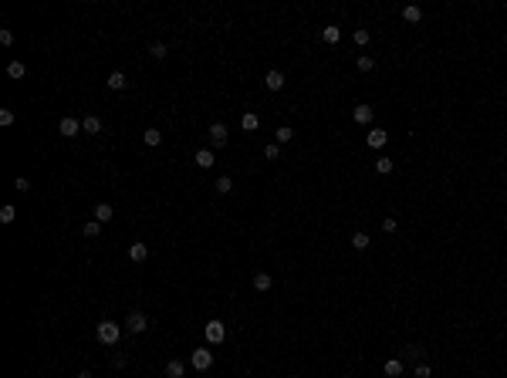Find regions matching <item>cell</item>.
I'll return each instance as SVG.
<instances>
[{"instance_id": "obj_1", "label": "cell", "mask_w": 507, "mask_h": 378, "mask_svg": "<svg viewBox=\"0 0 507 378\" xmlns=\"http://www.w3.org/2000/svg\"><path fill=\"white\" fill-rule=\"evenodd\" d=\"M95 338L102 341V344H118V338H122V324H115V321H102L98 328H95Z\"/></svg>"}, {"instance_id": "obj_2", "label": "cell", "mask_w": 507, "mask_h": 378, "mask_svg": "<svg viewBox=\"0 0 507 378\" xmlns=\"http://www.w3.org/2000/svg\"><path fill=\"white\" fill-rule=\"evenodd\" d=\"M189 365H193L196 372H210V365H213V351H210V348H196V351L189 355Z\"/></svg>"}, {"instance_id": "obj_3", "label": "cell", "mask_w": 507, "mask_h": 378, "mask_svg": "<svg viewBox=\"0 0 507 378\" xmlns=\"http://www.w3.org/2000/svg\"><path fill=\"white\" fill-rule=\"evenodd\" d=\"M81 129H85V125H81V122H78L75 115H64V118H61V122H57V132L64 135V139H75V135L81 132Z\"/></svg>"}, {"instance_id": "obj_4", "label": "cell", "mask_w": 507, "mask_h": 378, "mask_svg": "<svg viewBox=\"0 0 507 378\" xmlns=\"http://www.w3.org/2000/svg\"><path fill=\"white\" fill-rule=\"evenodd\" d=\"M203 334H207V341H210V344H224V338H226V328H224V321H210L207 328H203Z\"/></svg>"}, {"instance_id": "obj_5", "label": "cell", "mask_w": 507, "mask_h": 378, "mask_svg": "<svg viewBox=\"0 0 507 378\" xmlns=\"http://www.w3.org/2000/svg\"><path fill=\"white\" fill-rule=\"evenodd\" d=\"M226 139H230L226 125H224V122H213V125H210V145L220 149V145H226Z\"/></svg>"}, {"instance_id": "obj_6", "label": "cell", "mask_w": 507, "mask_h": 378, "mask_svg": "<svg viewBox=\"0 0 507 378\" xmlns=\"http://www.w3.org/2000/svg\"><path fill=\"white\" fill-rule=\"evenodd\" d=\"M125 328H129V334H142V331L149 328V318H146L142 311H132L129 321H125Z\"/></svg>"}, {"instance_id": "obj_7", "label": "cell", "mask_w": 507, "mask_h": 378, "mask_svg": "<svg viewBox=\"0 0 507 378\" xmlns=\"http://www.w3.org/2000/svg\"><path fill=\"white\" fill-rule=\"evenodd\" d=\"M386 142H389V132L386 129H369V135H365V145L369 149H382Z\"/></svg>"}, {"instance_id": "obj_8", "label": "cell", "mask_w": 507, "mask_h": 378, "mask_svg": "<svg viewBox=\"0 0 507 378\" xmlns=\"http://www.w3.org/2000/svg\"><path fill=\"white\" fill-rule=\"evenodd\" d=\"M284 81H287L284 71H267V75H264V88H267V92H281Z\"/></svg>"}, {"instance_id": "obj_9", "label": "cell", "mask_w": 507, "mask_h": 378, "mask_svg": "<svg viewBox=\"0 0 507 378\" xmlns=\"http://www.w3.org/2000/svg\"><path fill=\"white\" fill-rule=\"evenodd\" d=\"M92 216L98 220V223H102V227H105V223H112V220H115V209H112V203H98Z\"/></svg>"}, {"instance_id": "obj_10", "label": "cell", "mask_w": 507, "mask_h": 378, "mask_svg": "<svg viewBox=\"0 0 507 378\" xmlns=\"http://www.w3.org/2000/svg\"><path fill=\"white\" fill-rule=\"evenodd\" d=\"M271 287H274V277H271L267 270H257V274H254V290H261V294H267Z\"/></svg>"}, {"instance_id": "obj_11", "label": "cell", "mask_w": 507, "mask_h": 378, "mask_svg": "<svg viewBox=\"0 0 507 378\" xmlns=\"http://www.w3.org/2000/svg\"><path fill=\"white\" fill-rule=\"evenodd\" d=\"M105 85H109L112 92H125V88H129V78H125V71H112Z\"/></svg>"}, {"instance_id": "obj_12", "label": "cell", "mask_w": 507, "mask_h": 378, "mask_svg": "<svg viewBox=\"0 0 507 378\" xmlns=\"http://www.w3.org/2000/svg\"><path fill=\"white\" fill-rule=\"evenodd\" d=\"M193 162H196L200 169H213V166H217V159H213V149H200Z\"/></svg>"}, {"instance_id": "obj_13", "label": "cell", "mask_w": 507, "mask_h": 378, "mask_svg": "<svg viewBox=\"0 0 507 378\" xmlns=\"http://www.w3.org/2000/svg\"><path fill=\"white\" fill-rule=\"evenodd\" d=\"M146 257H149V246L146 243H129V260L132 264H142Z\"/></svg>"}, {"instance_id": "obj_14", "label": "cell", "mask_w": 507, "mask_h": 378, "mask_svg": "<svg viewBox=\"0 0 507 378\" xmlns=\"http://www.w3.org/2000/svg\"><path fill=\"white\" fill-rule=\"evenodd\" d=\"M321 41H325V44H338V41H341V27H338V24L321 27Z\"/></svg>"}, {"instance_id": "obj_15", "label": "cell", "mask_w": 507, "mask_h": 378, "mask_svg": "<svg viewBox=\"0 0 507 378\" xmlns=\"http://www.w3.org/2000/svg\"><path fill=\"white\" fill-rule=\"evenodd\" d=\"M355 122L358 125H372V105H355Z\"/></svg>"}, {"instance_id": "obj_16", "label": "cell", "mask_w": 507, "mask_h": 378, "mask_svg": "<svg viewBox=\"0 0 507 378\" xmlns=\"http://www.w3.org/2000/svg\"><path fill=\"white\" fill-rule=\"evenodd\" d=\"M7 75L14 78V81L27 78V64H24V61H10V64H7Z\"/></svg>"}, {"instance_id": "obj_17", "label": "cell", "mask_w": 507, "mask_h": 378, "mask_svg": "<svg viewBox=\"0 0 507 378\" xmlns=\"http://www.w3.org/2000/svg\"><path fill=\"white\" fill-rule=\"evenodd\" d=\"M183 375H186V368H183V361H179V358L166 361V378H183Z\"/></svg>"}, {"instance_id": "obj_18", "label": "cell", "mask_w": 507, "mask_h": 378, "mask_svg": "<svg viewBox=\"0 0 507 378\" xmlns=\"http://www.w3.org/2000/svg\"><path fill=\"white\" fill-rule=\"evenodd\" d=\"M402 20H409V24H419V20H423V10H419L416 3H409V7H402Z\"/></svg>"}, {"instance_id": "obj_19", "label": "cell", "mask_w": 507, "mask_h": 378, "mask_svg": "<svg viewBox=\"0 0 507 378\" xmlns=\"http://www.w3.org/2000/svg\"><path fill=\"white\" fill-rule=\"evenodd\" d=\"M393 169H395V159H389V155H379V159H376V172L389 176Z\"/></svg>"}, {"instance_id": "obj_20", "label": "cell", "mask_w": 507, "mask_h": 378, "mask_svg": "<svg viewBox=\"0 0 507 378\" xmlns=\"http://www.w3.org/2000/svg\"><path fill=\"white\" fill-rule=\"evenodd\" d=\"M213 189H217L220 196H230V192H233V179H230V176H220V179L213 183Z\"/></svg>"}, {"instance_id": "obj_21", "label": "cell", "mask_w": 507, "mask_h": 378, "mask_svg": "<svg viewBox=\"0 0 507 378\" xmlns=\"http://www.w3.org/2000/svg\"><path fill=\"white\" fill-rule=\"evenodd\" d=\"M386 375H389V378L402 375V358H389V361H386Z\"/></svg>"}, {"instance_id": "obj_22", "label": "cell", "mask_w": 507, "mask_h": 378, "mask_svg": "<svg viewBox=\"0 0 507 378\" xmlns=\"http://www.w3.org/2000/svg\"><path fill=\"white\" fill-rule=\"evenodd\" d=\"M81 125H85V132H92V135H98V132H102V118H95V115H88V118H81Z\"/></svg>"}, {"instance_id": "obj_23", "label": "cell", "mask_w": 507, "mask_h": 378, "mask_svg": "<svg viewBox=\"0 0 507 378\" xmlns=\"http://www.w3.org/2000/svg\"><path fill=\"white\" fill-rule=\"evenodd\" d=\"M369 243H372V240H369V233H362V230H358V233H352V246H355V250H369Z\"/></svg>"}, {"instance_id": "obj_24", "label": "cell", "mask_w": 507, "mask_h": 378, "mask_svg": "<svg viewBox=\"0 0 507 378\" xmlns=\"http://www.w3.org/2000/svg\"><path fill=\"white\" fill-rule=\"evenodd\" d=\"M142 142H146V145H159V142H163V132H159V129H146V132H142Z\"/></svg>"}, {"instance_id": "obj_25", "label": "cell", "mask_w": 507, "mask_h": 378, "mask_svg": "<svg viewBox=\"0 0 507 378\" xmlns=\"http://www.w3.org/2000/svg\"><path fill=\"white\" fill-rule=\"evenodd\" d=\"M14 220H17V209H14V206H10V203H7V206L0 209V223L7 227V223H14Z\"/></svg>"}, {"instance_id": "obj_26", "label": "cell", "mask_w": 507, "mask_h": 378, "mask_svg": "<svg viewBox=\"0 0 507 378\" xmlns=\"http://www.w3.org/2000/svg\"><path fill=\"white\" fill-rule=\"evenodd\" d=\"M274 139H278V145H287V142H291V139H294V132H291V129H287V125H281V129H278V132H274Z\"/></svg>"}, {"instance_id": "obj_27", "label": "cell", "mask_w": 507, "mask_h": 378, "mask_svg": "<svg viewBox=\"0 0 507 378\" xmlns=\"http://www.w3.org/2000/svg\"><path fill=\"white\" fill-rule=\"evenodd\" d=\"M240 125H244L247 132H254V129H257V125H261V118H257V115H254V112H247L244 118H240Z\"/></svg>"}, {"instance_id": "obj_28", "label": "cell", "mask_w": 507, "mask_h": 378, "mask_svg": "<svg viewBox=\"0 0 507 378\" xmlns=\"http://www.w3.org/2000/svg\"><path fill=\"white\" fill-rule=\"evenodd\" d=\"M149 54L156 57V61H163V57L169 54V47H166V44H163V41H156V44H152V47H149Z\"/></svg>"}, {"instance_id": "obj_29", "label": "cell", "mask_w": 507, "mask_h": 378, "mask_svg": "<svg viewBox=\"0 0 507 378\" xmlns=\"http://www.w3.org/2000/svg\"><path fill=\"white\" fill-rule=\"evenodd\" d=\"M81 233L92 240V236H98V233H102V223H98V220H92V223H85V230H81Z\"/></svg>"}, {"instance_id": "obj_30", "label": "cell", "mask_w": 507, "mask_h": 378, "mask_svg": "<svg viewBox=\"0 0 507 378\" xmlns=\"http://www.w3.org/2000/svg\"><path fill=\"white\" fill-rule=\"evenodd\" d=\"M372 68H376V57H372V54L358 57V71H372Z\"/></svg>"}, {"instance_id": "obj_31", "label": "cell", "mask_w": 507, "mask_h": 378, "mask_svg": "<svg viewBox=\"0 0 507 378\" xmlns=\"http://www.w3.org/2000/svg\"><path fill=\"white\" fill-rule=\"evenodd\" d=\"M278 152H281V145H278V142H267V145H264V159H271V162H274V159H278Z\"/></svg>"}, {"instance_id": "obj_32", "label": "cell", "mask_w": 507, "mask_h": 378, "mask_svg": "<svg viewBox=\"0 0 507 378\" xmlns=\"http://www.w3.org/2000/svg\"><path fill=\"white\" fill-rule=\"evenodd\" d=\"M352 41H355L358 47H365V44H369V31H365V27H358L355 34H352Z\"/></svg>"}, {"instance_id": "obj_33", "label": "cell", "mask_w": 507, "mask_h": 378, "mask_svg": "<svg viewBox=\"0 0 507 378\" xmlns=\"http://www.w3.org/2000/svg\"><path fill=\"white\" fill-rule=\"evenodd\" d=\"M0 125H3V129L14 125V112H10V108H0Z\"/></svg>"}, {"instance_id": "obj_34", "label": "cell", "mask_w": 507, "mask_h": 378, "mask_svg": "<svg viewBox=\"0 0 507 378\" xmlns=\"http://www.w3.org/2000/svg\"><path fill=\"white\" fill-rule=\"evenodd\" d=\"M14 189L27 192V189H31V179H27V176H17V179H14Z\"/></svg>"}, {"instance_id": "obj_35", "label": "cell", "mask_w": 507, "mask_h": 378, "mask_svg": "<svg viewBox=\"0 0 507 378\" xmlns=\"http://www.w3.org/2000/svg\"><path fill=\"white\" fill-rule=\"evenodd\" d=\"M0 44H3V47H10V44H14V31H7V27H3V31H0Z\"/></svg>"}, {"instance_id": "obj_36", "label": "cell", "mask_w": 507, "mask_h": 378, "mask_svg": "<svg viewBox=\"0 0 507 378\" xmlns=\"http://www.w3.org/2000/svg\"><path fill=\"white\" fill-rule=\"evenodd\" d=\"M402 355H406V358H419L423 351H419V344H406V348H402Z\"/></svg>"}, {"instance_id": "obj_37", "label": "cell", "mask_w": 507, "mask_h": 378, "mask_svg": "<svg viewBox=\"0 0 507 378\" xmlns=\"http://www.w3.org/2000/svg\"><path fill=\"white\" fill-rule=\"evenodd\" d=\"M416 378H433V368L430 365H416Z\"/></svg>"}, {"instance_id": "obj_38", "label": "cell", "mask_w": 507, "mask_h": 378, "mask_svg": "<svg viewBox=\"0 0 507 378\" xmlns=\"http://www.w3.org/2000/svg\"><path fill=\"white\" fill-rule=\"evenodd\" d=\"M395 227H399V223H395L393 216H386V220H382V230H386V233H395Z\"/></svg>"}, {"instance_id": "obj_39", "label": "cell", "mask_w": 507, "mask_h": 378, "mask_svg": "<svg viewBox=\"0 0 507 378\" xmlns=\"http://www.w3.org/2000/svg\"><path fill=\"white\" fill-rule=\"evenodd\" d=\"M78 378H92V372H81V375H78Z\"/></svg>"}]
</instances>
